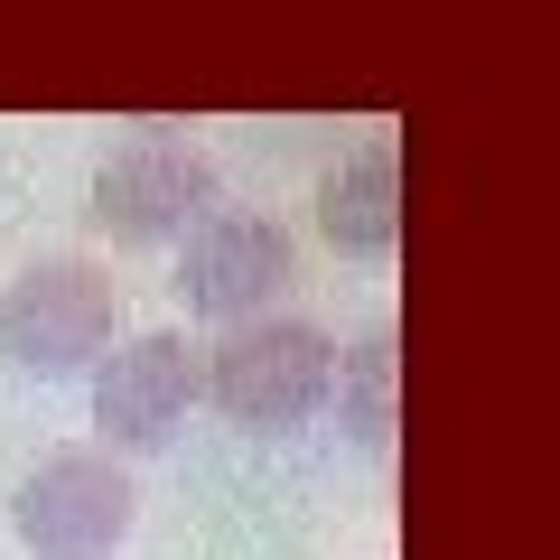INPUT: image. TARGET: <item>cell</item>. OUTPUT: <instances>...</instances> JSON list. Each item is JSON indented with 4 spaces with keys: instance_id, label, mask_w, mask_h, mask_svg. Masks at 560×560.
<instances>
[{
    "instance_id": "cell-8",
    "label": "cell",
    "mask_w": 560,
    "mask_h": 560,
    "mask_svg": "<svg viewBox=\"0 0 560 560\" xmlns=\"http://www.w3.org/2000/svg\"><path fill=\"white\" fill-rule=\"evenodd\" d=\"M337 430L355 448H383L401 430V346H393V327H364L337 355Z\"/></svg>"
},
{
    "instance_id": "cell-2",
    "label": "cell",
    "mask_w": 560,
    "mask_h": 560,
    "mask_svg": "<svg viewBox=\"0 0 560 560\" xmlns=\"http://www.w3.org/2000/svg\"><path fill=\"white\" fill-rule=\"evenodd\" d=\"M113 337H121V290L84 253H47L0 290V355L20 364V374H38V383L103 364Z\"/></svg>"
},
{
    "instance_id": "cell-5",
    "label": "cell",
    "mask_w": 560,
    "mask_h": 560,
    "mask_svg": "<svg viewBox=\"0 0 560 560\" xmlns=\"http://www.w3.org/2000/svg\"><path fill=\"white\" fill-rule=\"evenodd\" d=\"M290 280H300L290 234H280L271 215H253V206H215V215L187 234V253H178V300L197 308V318H224V327L261 318Z\"/></svg>"
},
{
    "instance_id": "cell-7",
    "label": "cell",
    "mask_w": 560,
    "mask_h": 560,
    "mask_svg": "<svg viewBox=\"0 0 560 560\" xmlns=\"http://www.w3.org/2000/svg\"><path fill=\"white\" fill-rule=\"evenodd\" d=\"M318 234H327V253H355V261H374V253L401 243V160H393V140H364L355 160H337L318 178Z\"/></svg>"
},
{
    "instance_id": "cell-1",
    "label": "cell",
    "mask_w": 560,
    "mask_h": 560,
    "mask_svg": "<svg viewBox=\"0 0 560 560\" xmlns=\"http://www.w3.org/2000/svg\"><path fill=\"white\" fill-rule=\"evenodd\" d=\"M206 401H215L234 430H308V420L337 401V337L308 318H243L224 327V346L206 355Z\"/></svg>"
},
{
    "instance_id": "cell-3",
    "label": "cell",
    "mask_w": 560,
    "mask_h": 560,
    "mask_svg": "<svg viewBox=\"0 0 560 560\" xmlns=\"http://www.w3.org/2000/svg\"><path fill=\"white\" fill-rule=\"evenodd\" d=\"M131 523H140V486L113 448H47L10 486V533L38 560H103L131 541Z\"/></svg>"
},
{
    "instance_id": "cell-6",
    "label": "cell",
    "mask_w": 560,
    "mask_h": 560,
    "mask_svg": "<svg viewBox=\"0 0 560 560\" xmlns=\"http://www.w3.org/2000/svg\"><path fill=\"white\" fill-rule=\"evenodd\" d=\"M206 393V364L178 327H150V337H121L94 364V430L103 448H168V430L187 420V401Z\"/></svg>"
},
{
    "instance_id": "cell-4",
    "label": "cell",
    "mask_w": 560,
    "mask_h": 560,
    "mask_svg": "<svg viewBox=\"0 0 560 560\" xmlns=\"http://www.w3.org/2000/svg\"><path fill=\"white\" fill-rule=\"evenodd\" d=\"M94 234L113 243H187L215 215V160L197 140H131L121 160L94 168Z\"/></svg>"
}]
</instances>
